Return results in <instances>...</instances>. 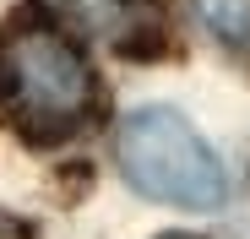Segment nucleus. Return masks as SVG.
Segmentation results:
<instances>
[{
  "label": "nucleus",
  "instance_id": "obj_5",
  "mask_svg": "<svg viewBox=\"0 0 250 239\" xmlns=\"http://www.w3.org/2000/svg\"><path fill=\"white\" fill-rule=\"evenodd\" d=\"M158 239H196V234H158Z\"/></svg>",
  "mask_w": 250,
  "mask_h": 239
},
{
  "label": "nucleus",
  "instance_id": "obj_3",
  "mask_svg": "<svg viewBox=\"0 0 250 239\" xmlns=\"http://www.w3.org/2000/svg\"><path fill=\"white\" fill-rule=\"evenodd\" d=\"M60 33L87 38V44H109L114 55H158L169 44V27H163L158 0H38Z\"/></svg>",
  "mask_w": 250,
  "mask_h": 239
},
{
  "label": "nucleus",
  "instance_id": "obj_4",
  "mask_svg": "<svg viewBox=\"0 0 250 239\" xmlns=\"http://www.w3.org/2000/svg\"><path fill=\"white\" fill-rule=\"evenodd\" d=\"M196 11L223 49L250 60V0H196Z\"/></svg>",
  "mask_w": 250,
  "mask_h": 239
},
{
  "label": "nucleus",
  "instance_id": "obj_2",
  "mask_svg": "<svg viewBox=\"0 0 250 239\" xmlns=\"http://www.w3.org/2000/svg\"><path fill=\"white\" fill-rule=\"evenodd\" d=\"M114 152H120L125 179H131L147 201L212 212V207H223V196H229L218 152L201 141V131L190 125L185 114L163 109V103H147L136 114H125Z\"/></svg>",
  "mask_w": 250,
  "mask_h": 239
},
{
  "label": "nucleus",
  "instance_id": "obj_1",
  "mask_svg": "<svg viewBox=\"0 0 250 239\" xmlns=\"http://www.w3.org/2000/svg\"><path fill=\"white\" fill-rule=\"evenodd\" d=\"M98 109V76L55 22H17L0 38V120L27 147L71 141Z\"/></svg>",
  "mask_w": 250,
  "mask_h": 239
}]
</instances>
